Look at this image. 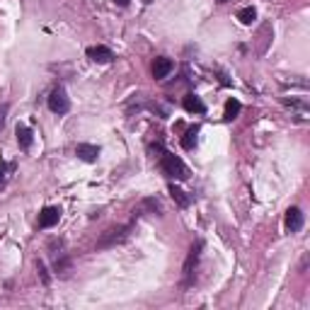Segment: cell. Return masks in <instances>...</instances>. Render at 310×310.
Segmentation results:
<instances>
[{
  "instance_id": "16",
  "label": "cell",
  "mask_w": 310,
  "mask_h": 310,
  "mask_svg": "<svg viewBox=\"0 0 310 310\" xmlns=\"http://www.w3.org/2000/svg\"><path fill=\"white\" fill-rule=\"evenodd\" d=\"M12 165H8V163H0V189L5 187V182H8V175H10Z\"/></svg>"
},
{
  "instance_id": "18",
  "label": "cell",
  "mask_w": 310,
  "mask_h": 310,
  "mask_svg": "<svg viewBox=\"0 0 310 310\" xmlns=\"http://www.w3.org/2000/svg\"><path fill=\"white\" fill-rule=\"evenodd\" d=\"M36 266H39V272H42V279H44V284H46V281H49V274H46L44 264H42V262H39V264H36Z\"/></svg>"
},
{
  "instance_id": "10",
  "label": "cell",
  "mask_w": 310,
  "mask_h": 310,
  "mask_svg": "<svg viewBox=\"0 0 310 310\" xmlns=\"http://www.w3.org/2000/svg\"><path fill=\"white\" fill-rule=\"evenodd\" d=\"M184 109L191 111V114H204V111H206V104H204L201 97H197V95H187V97H184Z\"/></svg>"
},
{
  "instance_id": "1",
  "label": "cell",
  "mask_w": 310,
  "mask_h": 310,
  "mask_svg": "<svg viewBox=\"0 0 310 310\" xmlns=\"http://www.w3.org/2000/svg\"><path fill=\"white\" fill-rule=\"evenodd\" d=\"M160 165H163V170H165V175H170V177L175 179H189V167L179 160L177 155L172 153H163V158H160Z\"/></svg>"
},
{
  "instance_id": "4",
  "label": "cell",
  "mask_w": 310,
  "mask_h": 310,
  "mask_svg": "<svg viewBox=\"0 0 310 310\" xmlns=\"http://www.w3.org/2000/svg\"><path fill=\"white\" fill-rule=\"evenodd\" d=\"M58 221H61V209H56V206H46L39 213V228H54Z\"/></svg>"
},
{
  "instance_id": "20",
  "label": "cell",
  "mask_w": 310,
  "mask_h": 310,
  "mask_svg": "<svg viewBox=\"0 0 310 310\" xmlns=\"http://www.w3.org/2000/svg\"><path fill=\"white\" fill-rule=\"evenodd\" d=\"M218 3H225V0H218Z\"/></svg>"
},
{
  "instance_id": "6",
  "label": "cell",
  "mask_w": 310,
  "mask_h": 310,
  "mask_svg": "<svg viewBox=\"0 0 310 310\" xmlns=\"http://www.w3.org/2000/svg\"><path fill=\"white\" fill-rule=\"evenodd\" d=\"M88 56L95 61V63H111V58H114L111 49H107V46H90Z\"/></svg>"
},
{
  "instance_id": "14",
  "label": "cell",
  "mask_w": 310,
  "mask_h": 310,
  "mask_svg": "<svg viewBox=\"0 0 310 310\" xmlns=\"http://www.w3.org/2000/svg\"><path fill=\"white\" fill-rule=\"evenodd\" d=\"M255 17H257V12H255V8L250 5V8H243V10H238V20L243 24H252L255 22Z\"/></svg>"
},
{
  "instance_id": "19",
  "label": "cell",
  "mask_w": 310,
  "mask_h": 310,
  "mask_svg": "<svg viewBox=\"0 0 310 310\" xmlns=\"http://www.w3.org/2000/svg\"><path fill=\"white\" fill-rule=\"evenodd\" d=\"M114 3H117V5H122V8H124V5H129L131 0H114Z\"/></svg>"
},
{
  "instance_id": "5",
  "label": "cell",
  "mask_w": 310,
  "mask_h": 310,
  "mask_svg": "<svg viewBox=\"0 0 310 310\" xmlns=\"http://www.w3.org/2000/svg\"><path fill=\"white\" fill-rule=\"evenodd\" d=\"M286 230L288 232H298L300 228H303V211L300 209H296V206H293V209H288L286 211Z\"/></svg>"
},
{
  "instance_id": "12",
  "label": "cell",
  "mask_w": 310,
  "mask_h": 310,
  "mask_svg": "<svg viewBox=\"0 0 310 310\" xmlns=\"http://www.w3.org/2000/svg\"><path fill=\"white\" fill-rule=\"evenodd\" d=\"M197 133H199V126H189L187 129L184 138H182V145H184L187 150H191V148L197 145Z\"/></svg>"
},
{
  "instance_id": "13",
  "label": "cell",
  "mask_w": 310,
  "mask_h": 310,
  "mask_svg": "<svg viewBox=\"0 0 310 310\" xmlns=\"http://www.w3.org/2000/svg\"><path fill=\"white\" fill-rule=\"evenodd\" d=\"M170 194H172V199L177 201V204L182 206V209H187V206H189V197H187V194H184V191H182L179 187H175V184H170Z\"/></svg>"
},
{
  "instance_id": "7",
  "label": "cell",
  "mask_w": 310,
  "mask_h": 310,
  "mask_svg": "<svg viewBox=\"0 0 310 310\" xmlns=\"http://www.w3.org/2000/svg\"><path fill=\"white\" fill-rule=\"evenodd\" d=\"M75 155L80 160H85V163H95L100 158V148L97 145H90V143H80L75 148Z\"/></svg>"
},
{
  "instance_id": "2",
  "label": "cell",
  "mask_w": 310,
  "mask_h": 310,
  "mask_svg": "<svg viewBox=\"0 0 310 310\" xmlns=\"http://www.w3.org/2000/svg\"><path fill=\"white\" fill-rule=\"evenodd\" d=\"M49 109L54 114H66L70 109V100H68L66 90L63 88H56L51 95H49Z\"/></svg>"
},
{
  "instance_id": "15",
  "label": "cell",
  "mask_w": 310,
  "mask_h": 310,
  "mask_svg": "<svg viewBox=\"0 0 310 310\" xmlns=\"http://www.w3.org/2000/svg\"><path fill=\"white\" fill-rule=\"evenodd\" d=\"M199 247H201V245H197V247H191V255H189L187 264H184V274H187V277H191V266L197 264V259H199Z\"/></svg>"
},
{
  "instance_id": "11",
  "label": "cell",
  "mask_w": 310,
  "mask_h": 310,
  "mask_svg": "<svg viewBox=\"0 0 310 310\" xmlns=\"http://www.w3.org/2000/svg\"><path fill=\"white\" fill-rule=\"evenodd\" d=\"M238 114H240V102H238V100H228V102H225V111H223V119H225V122H232V119H235Z\"/></svg>"
},
{
  "instance_id": "3",
  "label": "cell",
  "mask_w": 310,
  "mask_h": 310,
  "mask_svg": "<svg viewBox=\"0 0 310 310\" xmlns=\"http://www.w3.org/2000/svg\"><path fill=\"white\" fill-rule=\"evenodd\" d=\"M129 230H131V225H124V228H111V230H107L104 235H102V240L97 243V247H111V245L122 243V240H126V238H129Z\"/></svg>"
},
{
  "instance_id": "9",
  "label": "cell",
  "mask_w": 310,
  "mask_h": 310,
  "mask_svg": "<svg viewBox=\"0 0 310 310\" xmlns=\"http://www.w3.org/2000/svg\"><path fill=\"white\" fill-rule=\"evenodd\" d=\"M15 133H17V143H20V148H32V131H29V126H24V124H17V129H15Z\"/></svg>"
},
{
  "instance_id": "8",
  "label": "cell",
  "mask_w": 310,
  "mask_h": 310,
  "mask_svg": "<svg viewBox=\"0 0 310 310\" xmlns=\"http://www.w3.org/2000/svg\"><path fill=\"white\" fill-rule=\"evenodd\" d=\"M170 70H172V61H170V58L160 56V58H155V61H153V78L163 80V78H165Z\"/></svg>"
},
{
  "instance_id": "17",
  "label": "cell",
  "mask_w": 310,
  "mask_h": 310,
  "mask_svg": "<svg viewBox=\"0 0 310 310\" xmlns=\"http://www.w3.org/2000/svg\"><path fill=\"white\" fill-rule=\"evenodd\" d=\"M5 117H8V107L3 104V107H0V129L5 126Z\"/></svg>"
}]
</instances>
